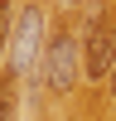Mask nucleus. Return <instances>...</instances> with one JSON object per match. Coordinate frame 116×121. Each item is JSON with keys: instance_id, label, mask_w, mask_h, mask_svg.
<instances>
[{"instance_id": "f257e3e1", "label": "nucleus", "mask_w": 116, "mask_h": 121, "mask_svg": "<svg viewBox=\"0 0 116 121\" xmlns=\"http://www.w3.org/2000/svg\"><path fill=\"white\" fill-rule=\"evenodd\" d=\"M48 48V15L44 5H24L15 10V29H10V73H29V68H39V58H44Z\"/></svg>"}, {"instance_id": "f03ea898", "label": "nucleus", "mask_w": 116, "mask_h": 121, "mask_svg": "<svg viewBox=\"0 0 116 121\" xmlns=\"http://www.w3.org/2000/svg\"><path fill=\"white\" fill-rule=\"evenodd\" d=\"M77 73H82V48L73 44L68 34H53L39 58V78H44V92L48 97H68L77 87Z\"/></svg>"}, {"instance_id": "7ed1b4c3", "label": "nucleus", "mask_w": 116, "mask_h": 121, "mask_svg": "<svg viewBox=\"0 0 116 121\" xmlns=\"http://www.w3.org/2000/svg\"><path fill=\"white\" fill-rule=\"evenodd\" d=\"M111 68H116V10H97L82 39V73L102 82V78H111Z\"/></svg>"}, {"instance_id": "20e7f679", "label": "nucleus", "mask_w": 116, "mask_h": 121, "mask_svg": "<svg viewBox=\"0 0 116 121\" xmlns=\"http://www.w3.org/2000/svg\"><path fill=\"white\" fill-rule=\"evenodd\" d=\"M15 112H19V78L10 73H0V121H15Z\"/></svg>"}, {"instance_id": "39448f33", "label": "nucleus", "mask_w": 116, "mask_h": 121, "mask_svg": "<svg viewBox=\"0 0 116 121\" xmlns=\"http://www.w3.org/2000/svg\"><path fill=\"white\" fill-rule=\"evenodd\" d=\"M10 29H15V0H0V58L10 48Z\"/></svg>"}, {"instance_id": "423d86ee", "label": "nucleus", "mask_w": 116, "mask_h": 121, "mask_svg": "<svg viewBox=\"0 0 116 121\" xmlns=\"http://www.w3.org/2000/svg\"><path fill=\"white\" fill-rule=\"evenodd\" d=\"M106 82H111V92H116V68H111V78H106Z\"/></svg>"}, {"instance_id": "0eeeda50", "label": "nucleus", "mask_w": 116, "mask_h": 121, "mask_svg": "<svg viewBox=\"0 0 116 121\" xmlns=\"http://www.w3.org/2000/svg\"><path fill=\"white\" fill-rule=\"evenodd\" d=\"M63 5H87V0H63Z\"/></svg>"}]
</instances>
